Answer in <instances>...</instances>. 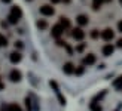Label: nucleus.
<instances>
[{
    "label": "nucleus",
    "instance_id": "1",
    "mask_svg": "<svg viewBox=\"0 0 122 111\" xmlns=\"http://www.w3.org/2000/svg\"><path fill=\"white\" fill-rule=\"evenodd\" d=\"M21 16H22V10H21L20 6H12V8H10V14L8 16L9 22L10 24H16L18 21L21 19Z\"/></svg>",
    "mask_w": 122,
    "mask_h": 111
},
{
    "label": "nucleus",
    "instance_id": "2",
    "mask_svg": "<svg viewBox=\"0 0 122 111\" xmlns=\"http://www.w3.org/2000/svg\"><path fill=\"white\" fill-rule=\"evenodd\" d=\"M40 14L45 15V16H52L54 14H55V10H54V8L51 5H43L40 8Z\"/></svg>",
    "mask_w": 122,
    "mask_h": 111
},
{
    "label": "nucleus",
    "instance_id": "3",
    "mask_svg": "<svg viewBox=\"0 0 122 111\" xmlns=\"http://www.w3.org/2000/svg\"><path fill=\"white\" fill-rule=\"evenodd\" d=\"M113 37H115V33L112 31L110 28H106L104 31L101 33V39H103V40H106V42H110V40H113Z\"/></svg>",
    "mask_w": 122,
    "mask_h": 111
},
{
    "label": "nucleus",
    "instance_id": "4",
    "mask_svg": "<svg viewBox=\"0 0 122 111\" xmlns=\"http://www.w3.org/2000/svg\"><path fill=\"white\" fill-rule=\"evenodd\" d=\"M64 33V28L60 25V24H57V25L52 27V37H55V39H58V37Z\"/></svg>",
    "mask_w": 122,
    "mask_h": 111
},
{
    "label": "nucleus",
    "instance_id": "5",
    "mask_svg": "<svg viewBox=\"0 0 122 111\" xmlns=\"http://www.w3.org/2000/svg\"><path fill=\"white\" fill-rule=\"evenodd\" d=\"M21 77H22V74H21V71H18V70H12L9 73V79L12 80V82H20Z\"/></svg>",
    "mask_w": 122,
    "mask_h": 111
},
{
    "label": "nucleus",
    "instance_id": "6",
    "mask_svg": "<svg viewBox=\"0 0 122 111\" xmlns=\"http://www.w3.org/2000/svg\"><path fill=\"white\" fill-rule=\"evenodd\" d=\"M71 36H73V39H75V40H82L83 37H85V33L82 31V28H75V30H73V33H71Z\"/></svg>",
    "mask_w": 122,
    "mask_h": 111
},
{
    "label": "nucleus",
    "instance_id": "7",
    "mask_svg": "<svg viewBox=\"0 0 122 111\" xmlns=\"http://www.w3.org/2000/svg\"><path fill=\"white\" fill-rule=\"evenodd\" d=\"M83 65H92L94 62H95V55H92V53H89V55H86V56L83 58Z\"/></svg>",
    "mask_w": 122,
    "mask_h": 111
},
{
    "label": "nucleus",
    "instance_id": "8",
    "mask_svg": "<svg viewBox=\"0 0 122 111\" xmlns=\"http://www.w3.org/2000/svg\"><path fill=\"white\" fill-rule=\"evenodd\" d=\"M113 51H115V47L110 45V43L103 46V55H104V56H110V55L113 53Z\"/></svg>",
    "mask_w": 122,
    "mask_h": 111
},
{
    "label": "nucleus",
    "instance_id": "9",
    "mask_svg": "<svg viewBox=\"0 0 122 111\" xmlns=\"http://www.w3.org/2000/svg\"><path fill=\"white\" fill-rule=\"evenodd\" d=\"M9 59H10L12 64H18V62L21 61V53H20V52H12L10 56H9Z\"/></svg>",
    "mask_w": 122,
    "mask_h": 111
},
{
    "label": "nucleus",
    "instance_id": "10",
    "mask_svg": "<svg viewBox=\"0 0 122 111\" xmlns=\"http://www.w3.org/2000/svg\"><path fill=\"white\" fill-rule=\"evenodd\" d=\"M63 71H64L66 74L75 73V65H73L71 62H67V64H64V67H63Z\"/></svg>",
    "mask_w": 122,
    "mask_h": 111
},
{
    "label": "nucleus",
    "instance_id": "11",
    "mask_svg": "<svg viewBox=\"0 0 122 111\" xmlns=\"http://www.w3.org/2000/svg\"><path fill=\"white\" fill-rule=\"evenodd\" d=\"M76 21H77L79 25H86L89 19H88V16H86V15H79V16L76 18Z\"/></svg>",
    "mask_w": 122,
    "mask_h": 111
},
{
    "label": "nucleus",
    "instance_id": "12",
    "mask_svg": "<svg viewBox=\"0 0 122 111\" xmlns=\"http://www.w3.org/2000/svg\"><path fill=\"white\" fill-rule=\"evenodd\" d=\"M60 25L63 27L64 30H66V28H70V21L67 19V18H64V16H61V18H60Z\"/></svg>",
    "mask_w": 122,
    "mask_h": 111
},
{
    "label": "nucleus",
    "instance_id": "13",
    "mask_svg": "<svg viewBox=\"0 0 122 111\" xmlns=\"http://www.w3.org/2000/svg\"><path fill=\"white\" fill-rule=\"evenodd\" d=\"M113 88L118 89V90H122V76H119V77L113 82Z\"/></svg>",
    "mask_w": 122,
    "mask_h": 111
},
{
    "label": "nucleus",
    "instance_id": "14",
    "mask_svg": "<svg viewBox=\"0 0 122 111\" xmlns=\"http://www.w3.org/2000/svg\"><path fill=\"white\" fill-rule=\"evenodd\" d=\"M103 2H104V0H92V9L94 10H98L100 6L103 5Z\"/></svg>",
    "mask_w": 122,
    "mask_h": 111
},
{
    "label": "nucleus",
    "instance_id": "15",
    "mask_svg": "<svg viewBox=\"0 0 122 111\" xmlns=\"http://www.w3.org/2000/svg\"><path fill=\"white\" fill-rule=\"evenodd\" d=\"M9 111H22L20 105H16V104H9Z\"/></svg>",
    "mask_w": 122,
    "mask_h": 111
},
{
    "label": "nucleus",
    "instance_id": "16",
    "mask_svg": "<svg viewBox=\"0 0 122 111\" xmlns=\"http://www.w3.org/2000/svg\"><path fill=\"white\" fill-rule=\"evenodd\" d=\"M37 27H39L40 30H45V28L48 27V24H46V21H43V19H40V21H37Z\"/></svg>",
    "mask_w": 122,
    "mask_h": 111
},
{
    "label": "nucleus",
    "instance_id": "17",
    "mask_svg": "<svg viewBox=\"0 0 122 111\" xmlns=\"http://www.w3.org/2000/svg\"><path fill=\"white\" fill-rule=\"evenodd\" d=\"M6 45H8V39L0 34V46H6Z\"/></svg>",
    "mask_w": 122,
    "mask_h": 111
},
{
    "label": "nucleus",
    "instance_id": "18",
    "mask_svg": "<svg viewBox=\"0 0 122 111\" xmlns=\"http://www.w3.org/2000/svg\"><path fill=\"white\" fill-rule=\"evenodd\" d=\"M91 111H101V107L97 105L95 102H92V104H91Z\"/></svg>",
    "mask_w": 122,
    "mask_h": 111
},
{
    "label": "nucleus",
    "instance_id": "19",
    "mask_svg": "<svg viewBox=\"0 0 122 111\" xmlns=\"http://www.w3.org/2000/svg\"><path fill=\"white\" fill-rule=\"evenodd\" d=\"M25 107H27V111H31V101H30V98H25Z\"/></svg>",
    "mask_w": 122,
    "mask_h": 111
},
{
    "label": "nucleus",
    "instance_id": "20",
    "mask_svg": "<svg viewBox=\"0 0 122 111\" xmlns=\"http://www.w3.org/2000/svg\"><path fill=\"white\" fill-rule=\"evenodd\" d=\"M98 36H100L98 31H97V30H92V33H91V37H92V39H97Z\"/></svg>",
    "mask_w": 122,
    "mask_h": 111
},
{
    "label": "nucleus",
    "instance_id": "21",
    "mask_svg": "<svg viewBox=\"0 0 122 111\" xmlns=\"http://www.w3.org/2000/svg\"><path fill=\"white\" fill-rule=\"evenodd\" d=\"M83 47H85V45H81V46H77V47H76V51H77V52H81V51H83Z\"/></svg>",
    "mask_w": 122,
    "mask_h": 111
},
{
    "label": "nucleus",
    "instance_id": "22",
    "mask_svg": "<svg viewBox=\"0 0 122 111\" xmlns=\"http://www.w3.org/2000/svg\"><path fill=\"white\" fill-rule=\"evenodd\" d=\"M82 73H83V67H81V68L76 70V74H82Z\"/></svg>",
    "mask_w": 122,
    "mask_h": 111
},
{
    "label": "nucleus",
    "instance_id": "23",
    "mask_svg": "<svg viewBox=\"0 0 122 111\" xmlns=\"http://www.w3.org/2000/svg\"><path fill=\"white\" fill-rule=\"evenodd\" d=\"M118 30L122 33V21H119V22H118Z\"/></svg>",
    "mask_w": 122,
    "mask_h": 111
},
{
    "label": "nucleus",
    "instance_id": "24",
    "mask_svg": "<svg viewBox=\"0 0 122 111\" xmlns=\"http://www.w3.org/2000/svg\"><path fill=\"white\" fill-rule=\"evenodd\" d=\"M3 89H5V83L0 80V90H3Z\"/></svg>",
    "mask_w": 122,
    "mask_h": 111
},
{
    "label": "nucleus",
    "instance_id": "25",
    "mask_svg": "<svg viewBox=\"0 0 122 111\" xmlns=\"http://www.w3.org/2000/svg\"><path fill=\"white\" fill-rule=\"evenodd\" d=\"M116 45H118V47H122V39H119V40H118Z\"/></svg>",
    "mask_w": 122,
    "mask_h": 111
},
{
    "label": "nucleus",
    "instance_id": "26",
    "mask_svg": "<svg viewBox=\"0 0 122 111\" xmlns=\"http://www.w3.org/2000/svg\"><path fill=\"white\" fill-rule=\"evenodd\" d=\"M16 46H18V47H22V45H21V42H16V43H15V47H16Z\"/></svg>",
    "mask_w": 122,
    "mask_h": 111
},
{
    "label": "nucleus",
    "instance_id": "27",
    "mask_svg": "<svg viewBox=\"0 0 122 111\" xmlns=\"http://www.w3.org/2000/svg\"><path fill=\"white\" fill-rule=\"evenodd\" d=\"M2 2H3V3H10L12 0H2Z\"/></svg>",
    "mask_w": 122,
    "mask_h": 111
},
{
    "label": "nucleus",
    "instance_id": "28",
    "mask_svg": "<svg viewBox=\"0 0 122 111\" xmlns=\"http://www.w3.org/2000/svg\"><path fill=\"white\" fill-rule=\"evenodd\" d=\"M60 0H51V3H58Z\"/></svg>",
    "mask_w": 122,
    "mask_h": 111
},
{
    "label": "nucleus",
    "instance_id": "29",
    "mask_svg": "<svg viewBox=\"0 0 122 111\" xmlns=\"http://www.w3.org/2000/svg\"><path fill=\"white\" fill-rule=\"evenodd\" d=\"M119 2H121V5H122V0H119Z\"/></svg>",
    "mask_w": 122,
    "mask_h": 111
},
{
    "label": "nucleus",
    "instance_id": "30",
    "mask_svg": "<svg viewBox=\"0 0 122 111\" xmlns=\"http://www.w3.org/2000/svg\"><path fill=\"white\" fill-rule=\"evenodd\" d=\"M27 2H30V0H27Z\"/></svg>",
    "mask_w": 122,
    "mask_h": 111
}]
</instances>
